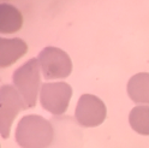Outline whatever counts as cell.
<instances>
[{
	"instance_id": "obj_1",
	"label": "cell",
	"mask_w": 149,
	"mask_h": 148,
	"mask_svg": "<svg viewBox=\"0 0 149 148\" xmlns=\"http://www.w3.org/2000/svg\"><path fill=\"white\" fill-rule=\"evenodd\" d=\"M52 124L41 116H24L16 128V141L21 148H48L53 142Z\"/></svg>"
},
{
	"instance_id": "obj_2",
	"label": "cell",
	"mask_w": 149,
	"mask_h": 148,
	"mask_svg": "<svg viewBox=\"0 0 149 148\" xmlns=\"http://www.w3.org/2000/svg\"><path fill=\"white\" fill-rule=\"evenodd\" d=\"M12 81L28 108H34L36 106L37 94L41 84L40 61L36 58L25 61L13 72Z\"/></svg>"
},
{
	"instance_id": "obj_3",
	"label": "cell",
	"mask_w": 149,
	"mask_h": 148,
	"mask_svg": "<svg viewBox=\"0 0 149 148\" xmlns=\"http://www.w3.org/2000/svg\"><path fill=\"white\" fill-rule=\"evenodd\" d=\"M40 66L46 80L66 78L72 71V61L70 55L54 46L45 47L39 54Z\"/></svg>"
},
{
	"instance_id": "obj_4",
	"label": "cell",
	"mask_w": 149,
	"mask_h": 148,
	"mask_svg": "<svg viewBox=\"0 0 149 148\" xmlns=\"http://www.w3.org/2000/svg\"><path fill=\"white\" fill-rule=\"evenodd\" d=\"M26 108L28 106L15 86H1L0 88V125H1V135L4 138H7L10 135L11 125L16 116L19 113V111Z\"/></svg>"
},
{
	"instance_id": "obj_5",
	"label": "cell",
	"mask_w": 149,
	"mask_h": 148,
	"mask_svg": "<svg viewBox=\"0 0 149 148\" xmlns=\"http://www.w3.org/2000/svg\"><path fill=\"white\" fill-rule=\"evenodd\" d=\"M72 96V88L65 82H46L41 86L40 103L41 106L54 116L66 112Z\"/></svg>"
},
{
	"instance_id": "obj_6",
	"label": "cell",
	"mask_w": 149,
	"mask_h": 148,
	"mask_svg": "<svg viewBox=\"0 0 149 148\" xmlns=\"http://www.w3.org/2000/svg\"><path fill=\"white\" fill-rule=\"evenodd\" d=\"M107 108L104 101L93 94H83L76 106L74 117L81 126L94 128L104 123Z\"/></svg>"
},
{
	"instance_id": "obj_7",
	"label": "cell",
	"mask_w": 149,
	"mask_h": 148,
	"mask_svg": "<svg viewBox=\"0 0 149 148\" xmlns=\"http://www.w3.org/2000/svg\"><path fill=\"white\" fill-rule=\"evenodd\" d=\"M28 52V45L18 38L0 39V68L12 65Z\"/></svg>"
},
{
	"instance_id": "obj_8",
	"label": "cell",
	"mask_w": 149,
	"mask_h": 148,
	"mask_svg": "<svg viewBox=\"0 0 149 148\" xmlns=\"http://www.w3.org/2000/svg\"><path fill=\"white\" fill-rule=\"evenodd\" d=\"M23 16L16 6L8 3L0 4V33L13 34L22 29Z\"/></svg>"
},
{
	"instance_id": "obj_9",
	"label": "cell",
	"mask_w": 149,
	"mask_h": 148,
	"mask_svg": "<svg viewBox=\"0 0 149 148\" xmlns=\"http://www.w3.org/2000/svg\"><path fill=\"white\" fill-rule=\"evenodd\" d=\"M127 94L136 104L149 105V72H139L127 82Z\"/></svg>"
},
{
	"instance_id": "obj_10",
	"label": "cell",
	"mask_w": 149,
	"mask_h": 148,
	"mask_svg": "<svg viewBox=\"0 0 149 148\" xmlns=\"http://www.w3.org/2000/svg\"><path fill=\"white\" fill-rule=\"evenodd\" d=\"M129 123L139 135L149 136V106L139 105L134 107L129 114Z\"/></svg>"
}]
</instances>
